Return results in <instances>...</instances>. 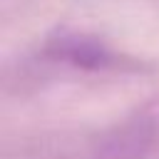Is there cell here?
<instances>
[{"mask_svg": "<svg viewBox=\"0 0 159 159\" xmlns=\"http://www.w3.org/2000/svg\"><path fill=\"white\" fill-rule=\"evenodd\" d=\"M42 55L47 57V62L67 65L82 72H124L137 67L129 57L109 47L104 40L82 32H57L45 42Z\"/></svg>", "mask_w": 159, "mask_h": 159, "instance_id": "1", "label": "cell"}]
</instances>
